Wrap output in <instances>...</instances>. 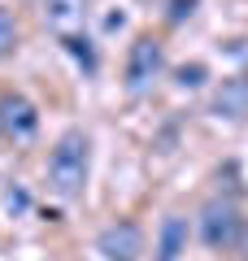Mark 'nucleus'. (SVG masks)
<instances>
[{
  "instance_id": "nucleus-3",
  "label": "nucleus",
  "mask_w": 248,
  "mask_h": 261,
  "mask_svg": "<svg viewBox=\"0 0 248 261\" xmlns=\"http://www.w3.org/2000/svg\"><path fill=\"white\" fill-rule=\"evenodd\" d=\"M165 70V53L161 44H157L153 35H139L135 44H131L127 53V70H122V79H127V92H148L153 87V79Z\"/></svg>"
},
{
  "instance_id": "nucleus-6",
  "label": "nucleus",
  "mask_w": 248,
  "mask_h": 261,
  "mask_svg": "<svg viewBox=\"0 0 248 261\" xmlns=\"http://www.w3.org/2000/svg\"><path fill=\"white\" fill-rule=\"evenodd\" d=\"M213 113H218V118H227V122L248 118V79H244V74L222 79V87L213 92Z\"/></svg>"
},
{
  "instance_id": "nucleus-1",
  "label": "nucleus",
  "mask_w": 248,
  "mask_h": 261,
  "mask_svg": "<svg viewBox=\"0 0 248 261\" xmlns=\"http://www.w3.org/2000/svg\"><path fill=\"white\" fill-rule=\"evenodd\" d=\"M87 170H92V144H87V135L79 126H70L57 140V148L48 152V187H53V196H61V200L83 196Z\"/></svg>"
},
{
  "instance_id": "nucleus-10",
  "label": "nucleus",
  "mask_w": 248,
  "mask_h": 261,
  "mask_svg": "<svg viewBox=\"0 0 248 261\" xmlns=\"http://www.w3.org/2000/svg\"><path fill=\"white\" fill-rule=\"evenodd\" d=\"M13 48H18V22L9 9H0V57H9Z\"/></svg>"
},
{
  "instance_id": "nucleus-8",
  "label": "nucleus",
  "mask_w": 248,
  "mask_h": 261,
  "mask_svg": "<svg viewBox=\"0 0 248 261\" xmlns=\"http://www.w3.org/2000/svg\"><path fill=\"white\" fill-rule=\"evenodd\" d=\"M83 13H87V0H44V22L61 35H74Z\"/></svg>"
},
{
  "instance_id": "nucleus-9",
  "label": "nucleus",
  "mask_w": 248,
  "mask_h": 261,
  "mask_svg": "<svg viewBox=\"0 0 248 261\" xmlns=\"http://www.w3.org/2000/svg\"><path fill=\"white\" fill-rule=\"evenodd\" d=\"M65 48H70V57L83 65V70H87V74L96 70V48H92V39H83V35H65Z\"/></svg>"
},
{
  "instance_id": "nucleus-5",
  "label": "nucleus",
  "mask_w": 248,
  "mask_h": 261,
  "mask_svg": "<svg viewBox=\"0 0 248 261\" xmlns=\"http://www.w3.org/2000/svg\"><path fill=\"white\" fill-rule=\"evenodd\" d=\"M0 130L13 135V140H31L39 130V109L22 92H5L0 96Z\"/></svg>"
},
{
  "instance_id": "nucleus-11",
  "label": "nucleus",
  "mask_w": 248,
  "mask_h": 261,
  "mask_svg": "<svg viewBox=\"0 0 248 261\" xmlns=\"http://www.w3.org/2000/svg\"><path fill=\"white\" fill-rule=\"evenodd\" d=\"M205 79H209V70H205L201 61H192V65H179V74H175V83H179V87H201Z\"/></svg>"
},
{
  "instance_id": "nucleus-13",
  "label": "nucleus",
  "mask_w": 248,
  "mask_h": 261,
  "mask_svg": "<svg viewBox=\"0 0 248 261\" xmlns=\"http://www.w3.org/2000/svg\"><path fill=\"white\" fill-rule=\"evenodd\" d=\"M5 205H9V209H13V214H22V209H27V205H31V196H27V192H22V187H13V192H9V196H5Z\"/></svg>"
},
{
  "instance_id": "nucleus-12",
  "label": "nucleus",
  "mask_w": 248,
  "mask_h": 261,
  "mask_svg": "<svg viewBox=\"0 0 248 261\" xmlns=\"http://www.w3.org/2000/svg\"><path fill=\"white\" fill-rule=\"evenodd\" d=\"M196 5H201V0H170V13H165V18H170V22H183V18H192Z\"/></svg>"
},
{
  "instance_id": "nucleus-2",
  "label": "nucleus",
  "mask_w": 248,
  "mask_h": 261,
  "mask_svg": "<svg viewBox=\"0 0 248 261\" xmlns=\"http://www.w3.org/2000/svg\"><path fill=\"white\" fill-rule=\"evenodd\" d=\"M201 240L213 252H227L244 240V214L235 200H209L201 209Z\"/></svg>"
},
{
  "instance_id": "nucleus-7",
  "label": "nucleus",
  "mask_w": 248,
  "mask_h": 261,
  "mask_svg": "<svg viewBox=\"0 0 248 261\" xmlns=\"http://www.w3.org/2000/svg\"><path fill=\"white\" fill-rule=\"evenodd\" d=\"M187 248V218L183 214H165L161 240H157V261H179Z\"/></svg>"
},
{
  "instance_id": "nucleus-4",
  "label": "nucleus",
  "mask_w": 248,
  "mask_h": 261,
  "mask_svg": "<svg viewBox=\"0 0 248 261\" xmlns=\"http://www.w3.org/2000/svg\"><path fill=\"white\" fill-rule=\"evenodd\" d=\"M96 248H101L105 261H139V252H144V231H139L135 222H109L101 235H96Z\"/></svg>"
}]
</instances>
